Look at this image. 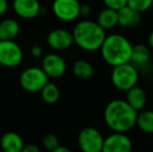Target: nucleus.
I'll return each mask as SVG.
<instances>
[{
	"label": "nucleus",
	"mask_w": 153,
	"mask_h": 152,
	"mask_svg": "<svg viewBox=\"0 0 153 152\" xmlns=\"http://www.w3.org/2000/svg\"><path fill=\"white\" fill-rule=\"evenodd\" d=\"M137 112L123 99L109 101L104 108V121L113 132H128L135 126Z\"/></svg>",
	"instance_id": "obj_1"
},
{
	"label": "nucleus",
	"mask_w": 153,
	"mask_h": 152,
	"mask_svg": "<svg viewBox=\"0 0 153 152\" xmlns=\"http://www.w3.org/2000/svg\"><path fill=\"white\" fill-rule=\"evenodd\" d=\"M99 50L103 61L114 68L130 63L132 44L120 33H111L105 37Z\"/></svg>",
	"instance_id": "obj_2"
},
{
	"label": "nucleus",
	"mask_w": 153,
	"mask_h": 152,
	"mask_svg": "<svg viewBox=\"0 0 153 152\" xmlns=\"http://www.w3.org/2000/svg\"><path fill=\"white\" fill-rule=\"evenodd\" d=\"M72 36L74 43L79 48L94 52L100 49L106 37V31L101 28L96 21L82 20L74 26Z\"/></svg>",
	"instance_id": "obj_3"
},
{
	"label": "nucleus",
	"mask_w": 153,
	"mask_h": 152,
	"mask_svg": "<svg viewBox=\"0 0 153 152\" xmlns=\"http://www.w3.org/2000/svg\"><path fill=\"white\" fill-rule=\"evenodd\" d=\"M111 78L116 89L127 92L139 82V69L130 63L123 64L114 67Z\"/></svg>",
	"instance_id": "obj_4"
},
{
	"label": "nucleus",
	"mask_w": 153,
	"mask_h": 152,
	"mask_svg": "<svg viewBox=\"0 0 153 152\" xmlns=\"http://www.w3.org/2000/svg\"><path fill=\"white\" fill-rule=\"evenodd\" d=\"M48 81L49 77L42 68L39 67H29L25 69L19 78L21 87L29 93L40 92Z\"/></svg>",
	"instance_id": "obj_5"
},
{
	"label": "nucleus",
	"mask_w": 153,
	"mask_h": 152,
	"mask_svg": "<svg viewBox=\"0 0 153 152\" xmlns=\"http://www.w3.org/2000/svg\"><path fill=\"white\" fill-rule=\"evenodd\" d=\"M23 61L22 48L14 40L0 41V65L5 68H15Z\"/></svg>",
	"instance_id": "obj_6"
},
{
	"label": "nucleus",
	"mask_w": 153,
	"mask_h": 152,
	"mask_svg": "<svg viewBox=\"0 0 153 152\" xmlns=\"http://www.w3.org/2000/svg\"><path fill=\"white\" fill-rule=\"evenodd\" d=\"M78 146L82 152H101L104 136L95 127H85L79 132Z\"/></svg>",
	"instance_id": "obj_7"
},
{
	"label": "nucleus",
	"mask_w": 153,
	"mask_h": 152,
	"mask_svg": "<svg viewBox=\"0 0 153 152\" xmlns=\"http://www.w3.org/2000/svg\"><path fill=\"white\" fill-rule=\"evenodd\" d=\"M80 4L78 0H54L52 12L59 20L72 22L80 17Z\"/></svg>",
	"instance_id": "obj_8"
},
{
	"label": "nucleus",
	"mask_w": 153,
	"mask_h": 152,
	"mask_svg": "<svg viewBox=\"0 0 153 152\" xmlns=\"http://www.w3.org/2000/svg\"><path fill=\"white\" fill-rule=\"evenodd\" d=\"M132 141L124 132H113L104 138L101 152H132Z\"/></svg>",
	"instance_id": "obj_9"
},
{
	"label": "nucleus",
	"mask_w": 153,
	"mask_h": 152,
	"mask_svg": "<svg viewBox=\"0 0 153 152\" xmlns=\"http://www.w3.org/2000/svg\"><path fill=\"white\" fill-rule=\"evenodd\" d=\"M46 75L51 78H59L66 73V61L56 53H49L43 57L42 67Z\"/></svg>",
	"instance_id": "obj_10"
},
{
	"label": "nucleus",
	"mask_w": 153,
	"mask_h": 152,
	"mask_svg": "<svg viewBox=\"0 0 153 152\" xmlns=\"http://www.w3.org/2000/svg\"><path fill=\"white\" fill-rule=\"evenodd\" d=\"M47 45L56 51L66 50L74 44L72 31L64 28H56L51 30L46 39Z\"/></svg>",
	"instance_id": "obj_11"
},
{
	"label": "nucleus",
	"mask_w": 153,
	"mask_h": 152,
	"mask_svg": "<svg viewBox=\"0 0 153 152\" xmlns=\"http://www.w3.org/2000/svg\"><path fill=\"white\" fill-rule=\"evenodd\" d=\"M13 10L22 19H33L42 13L39 0H13Z\"/></svg>",
	"instance_id": "obj_12"
},
{
	"label": "nucleus",
	"mask_w": 153,
	"mask_h": 152,
	"mask_svg": "<svg viewBox=\"0 0 153 152\" xmlns=\"http://www.w3.org/2000/svg\"><path fill=\"white\" fill-rule=\"evenodd\" d=\"M118 13V25L123 28H134L139 26L142 22V14L128 5L117 10Z\"/></svg>",
	"instance_id": "obj_13"
},
{
	"label": "nucleus",
	"mask_w": 153,
	"mask_h": 152,
	"mask_svg": "<svg viewBox=\"0 0 153 152\" xmlns=\"http://www.w3.org/2000/svg\"><path fill=\"white\" fill-rule=\"evenodd\" d=\"M126 102L137 112L144 110L147 103V93L143 87L134 85L126 92Z\"/></svg>",
	"instance_id": "obj_14"
},
{
	"label": "nucleus",
	"mask_w": 153,
	"mask_h": 152,
	"mask_svg": "<svg viewBox=\"0 0 153 152\" xmlns=\"http://www.w3.org/2000/svg\"><path fill=\"white\" fill-rule=\"evenodd\" d=\"M0 147L3 152H21L24 147V142L17 132H5L0 139Z\"/></svg>",
	"instance_id": "obj_15"
},
{
	"label": "nucleus",
	"mask_w": 153,
	"mask_h": 152,
	"mask_svg": "<svg viewBox=\"0 0 153 152\" xmlns=\"http://www.w3.org/2000/svg\"><path fill=\"white\" fill-rule=\"evenodd\" d=\"M151 53L150 48L145 44H137L132 45V51H131L130 64H132L134 67L144 68L147 66L150 62Z\"/></svg>",
	"instance_id": "obj_16"
},
{
	"label": "nucleus",
	"mask_w": 153,
	"mask_h": 152,
	"mask_svg": "<svg viewBox=\"0 0 153 152\" xmlns=\"http://www.w3.org/2000/svg\"><path fill=\"white\" fill-rule=\"evenodd\" d=\"M20 33V25L15 19H4L0 22V41L14 40Z\"/></svg>",
	"instance_id": "obj_17"
},
{
	"label": "nucleus",
	"mask_w": 153,
	"mask_h": 152,
	"mask_svg": "<svg viewBox=\"0 0 153 152\" xmlns=\"http://www.w3.org/2000/svg\"><path fill=\"white\" fill-rule=\"evenodd\" d=\"M97 23L102 29L106 30H111V29L115 28L118 26V13L117 10H111V8L105 7L100 12L97 18Z\"/></svg>",
	"instance_id": "obj_18"
},
{
	"label": "nucleus",
	"mask_w": 153,
	"mask_h": 152,
	"mask_svg": "<svg viewBox=\"0 0 153 152\" xmlns=\"http://www.w3.org/2000/svg\"><path fill=\"white\" fill-rule=\"evenodd\" d=\"M72 72L77 78L87 80L94 75V67L87 59H77L72 66Z\"/></svg>",
	"instance_id": "obj_19"
},
{
	"label": "nucleus",
	"mask_w": 153,
	"mask_h": 152,
	"mask_svg": "<svg viewBox=\"0 0 153 152\" xmlns=\"http://www.w3.org/2000/svg\"><path fill=\"white\" fill-rule=\"evenodd\" d=\"M135 125L145 133L153 134V110H142L137 112Z\"/></svg>",
	"instance_id": "obj_20"
},
{
	"label": "nucleus",
	"mask_w": 153,
	"mask_h": 152,
	"mask_svg": "<svg viewBox=\"0 0 153 152\" xmlns=\"http://www.w3.org/2000/svg\"><path fill=\"white\" fill-rule=\"evenodd\" d=\"M40 93L43 101L47 104L56 103L61 97V91H59V87L54 82H50V81H48L44 85V87L41 90Z\"/></svg>",
	"instance_id": "obj_21"
},
{
	"label": "nucleus",
	"mask_w": 153,
	"mask_h": 152,
	"mask_svg": "<svg viewBox=\"0 0 153 152\" xmlns=\"http://www.w3.org/2000/svg\"><path fill=\"white\" fill-rule=\"evenodd\" d=\"M127 5L142 14L151 8L153 0H127Z\"/></svg>",
	"instance_id": "obj_22"
},
{
	"label": "nucleus",
	"mask_w": 153,
	"mask_h": 152,
	"mask_svg": "<svg viewBox=\"0 0 153 152\" xmlns=\"http://www.w3.org/2000/svg\"><path fill=\"white\" fill-rule=\"evenodd\" d=\"M42 144L46 150H48L49 152L54 150L56 147L59 146V138L55 136L54 133H47L43 136L42 139Z\"/></svg>",
	"instance_id": "obj_23"
},
{
	"label": "nucleus",
	"mask_w": 153,
	"mask_h": 152,
	"mask_svg": "<svg viewBox=\"0 0 153 152\" xmlns=\"http://www.w3.org/2000/svg\"><path fill=\"white\" fill-rule=\"evenodd\" d=\"M105 7L114 10H119L127 5V0H102Z\"/></svg>",
	"instance_id": "obj_24"
},
{
	"label": "nucleus",
	"mask_w": 153,
	"mask_h": 152,
	"mask_svg": "<svg viewBox=\"0 0 153 152\" xmlns=\"http://www.w3.org/2000/svg\"><path fill=\"white\" fill-rule=\"evenodd\" d=\"M92 14V7L90 4H80V16L89 17Z\"/></svg>",
	"instance_id": "obj_25"
},
{
	"label": "nucleus",
	"mask_w": 153,
	"mask_h": 152,
	"mask_svg": "<svg viewBox=\"0 0 153 152\" xmlns=\"http://www.w3.org/2000/svg\"><path fill=\"white\" fill-rule=\"evenodd\" d=\"M30 54L33 57H41L43 55V49L39 45H34L30 49Z\"/></svg>",
	"instance_id": "obj_26"
},
{
	"label": "nucleus",
	"mask_w": 153,
	"mask_h": 152,
	"mask_svg": "<svg viewBox=\"0 0 153 152\" xmlns=\"http://www.w3.org/2000/svg\"><path fill=\"white\" fill-rule=\"evenodd\" d=\"M21 152H41V149L39 148V146L34 144H24V147H23Z\"/></svg>",
	"instance_id": "obj_27"
},
{
	"label": "nucleus",
	"mask_w": 153,
	"mask_h": 152,
	"mask_svg": "<svg viewBox=\"0 0 153 152\" xmlns=\"http://www.w3.org/2000/svg\"><path fill=\"white\" fill-rule=\"evenodd\" d=\"M8 10V0H0V16L4 15Z\"/></svg>",
	"instance_id": "obj_28"
},
{
	"label": "nucleus",
	"mask_w": 153,
	"mask_h": 152,
	"mask_svg": "<svg viewBox=\"0 0 153 152\" xmlns=\"http://www.w3.org/2000/svg\"><path fill=\"white\" fill-rule=\"evenodd\" d=\"M50 152H72V151H71L69 148H67V147L61 146V145H59V146L56 147L54 150H52V151H50Z\"/></svg>",
	"instance_id": "obj_29"
},
{
	"label": "nucleus",
	"mask_w": 153,
	"mask_h": 152,
	"mask_svg": "<svg viewBox=\"0 0 153 152\" xmlns=\"http://www.w3.org/2000/svg\"><path fill=\"white\" fill-rule=\"evenodd\" d=\"M148 44H149V48L153 49V30L150 33L149 37H148Z\"/></svg>",
	"instance_id": "obj_30"
},
{
	"label": "nucleus",
	"mask_w": 153,
	"mask_h": 152,
	"mask_svg": "<svg viewBox=\"0 0 153 152\" xmlns=\"http://www.w3.org/2000/svg\"><path fill=\"white\" fill-rule=\"evenodd\" d=\"M78 1H83V0H78Z\"/></svg>",
	"instance_id": "obj_31"
},
{
	"label": "nucleus",
	"mask_w": 153,
	"mask_h": 152,
	"mask_svg": "<svg viewBox=\"0 0 153 152\" xmlns=\"http://www.w3.org/2000/svg\"><path fill=\"white\" fill-rule=\"evenodd\" d=\"M8 1H10V0H8Z\"/></svg>",
	"instance_id": "obj_32"
}]
</instances>
